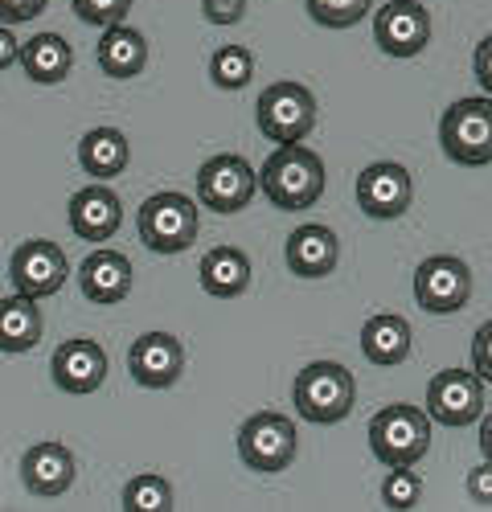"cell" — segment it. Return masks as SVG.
<instances>
[{"mask_svg":"<svg viewBox=\"0 0 492 512\" xmlns=\"http://www.w3.org/2000/svg\"><path fill=\"white\" fill-rule=\"evenodd\" d=\"M259 189L275 209H312L324 197V160L304 144H279L259 168Z\"/></svg>","mask_w":492,"mask_h":512,"instance_id":"1","label":"cell"},{"mask_svg":"<svg viewBox=\"0 0 492 512\" xmlns=\"http://www.w3.org/2000/svg\"><path fill=\"white\" fill-rule=\"evenodd\" d=\"M292 398H296L300 418H308L316 426H337L353 414L357 381L341 361H312V365L300 369Z\"/></svg>","mask_w":492,"mask_h":512,"instance_id":"2","label":"cell"},{"mask_svg":"<svg viewBox=\"0 0 492 512\" xmlns=\"http://www.w3.org/2000/svg\"><path fill=\"white\" fill-rule=\"evenodd\" d=\"M369 451L386 467H415L431 451V414L419 406H382L369 418Z\"/></svg>","mask_w":492,"mask_h":512,"instance_id":"3","label":"cell"},{"mask_svg":"<svg viewBox=\"0 0 492 512\" xmlns=\"http://www.w3.org/2000/svg\"><path fill=\"white\" fill-rule=\"evenodd\" d=\"M439 144L443 156L484 168L492 164V99H456L439 119Z\"/></svg>","mask_w":492,"mask_h":512,"instance_id":"4","label":"cell"},{"mask_svg":"<svg viewBox=\"0 0 492 512\" xmlns=\"http://www.w3.org/2000/svg\"><path fill=\"white\" fill-rule=\"evenodd\" d=\"M296 447H300V431L296 422L279 414V410H259L242 422L238 431V455L251 472H263V476H275V472H287L296 459Z\"/></svg>","mask_w":492,"mask_h":512,"instance_id":"5","label":"cell"},{"mask_svg":"<svg viewBox=\"0 0 492 512\" xmlns=\"http://www.w3.org/2000/svg\"><path fill=\"white\" fill-rule=\"evenodd\" d=\"M255 119H259V132L267 140L300 144L316 127V95L304 87V82H292V78L271 82L255 103Z\"/></svg>","mask_w":492,"mask_h":512,"instance_id":"6","label":"cell"},{"mask_svg":"<svg viewBox=\"0 0 492 512\" xmlns=\"http://www.w3.org/2000/svg\"><path fill=\"white\" fill-rule=\"evenodd\" d=\"M197 238V205L185 193H152L140 205V242L156 254H181Z\"/></svg>","mask_w":492,"mask_h":512,"instance_id":"7","label":"cell"},{"mask_svg":"<svg viewBox=\"0 0 492 512\" xmlns=\"http://www.w3.org/2000/svg\"><path fill=\"white\" fill-rule=\"evenodd\" d=\"M472 300V271L456 254H431L415 271V304L431 316H451Z\"/></svg>","mask_w":492,"mask_h":512,"instance_id":"8","label":"cell"},{"mask_svg":"<svg viewBox=\"0 0 492 512\" xmlns=\"http://www.w3.org/2000/svg\"><path fill=\"white\" fill-rule=\"evenodd\" d=\"M427 414L439 426H472L484 418V377L476 369H443L427 386Z\"/></svg>","mask_w":492,"mask_h":512,"instance_id":"9","label":"cell"},{"mask_svg":"<svg viewBox=\"0 0 492 512\" xmlns=\"http://www.w3.org/2000/svg\"><path fill=\"white\" fill-rule=\"evenodd\" d=\"M255 189H259V173L234 152H222V156L205 160L197 168V197H201L205 209H214V213L246 209L255 201Z\"/></svg>","mask_w":492,"mask_h":512,"instance_id":"10","label":"cell"},{"mask_svg":"<svg viewBox=\"0 0 492 512\" xmlns=\"http://www.w3.org/2000/svg\"><path fill=\"white\" fill-rule=\"evenodd\" d=\"M70 267H66V254L62 246L46 242V238H29L13 250L9 259V279L17 291L33 295V300H46V295H58L66 283Z\"/></svg>","mask_w":492,"mask_h":512,"instance_id":"11","label":"cell"},{"mask_svg":"<svg viewBox=\"0 0 492 512\" xmlns=\"http://www.w3.org/2000/svg\"><path fill=\"white\" fill-rule=\"evenodd\" d=\"M374 41L390 58H419L431 41V13L419 0H390L374 17Z\"/></svg>","mask_w":492,"mask_h":512,"instance_id":"12","label":"cell"},{"mask_svg":"<svg viewBox=\"0 0 492 512\" xmlns=\"http://www.w3.org/2000/svg\"><path fill=\"white\" fill-rule=\"evenodd\" d=\"M410 201H415V181H410V173L402 164H394V160L369 164L365 173L357 177V205L374 222L402 218V213L410 209Z\"/></svg>","mask_w":492,"mask_h":512,"instance_id":"13","label":"cell"},{"mask_svg":"<svg viewBox=\"0 0 492 512\" xmlns=\"http://www.w3.org/2000/svg\"><path fill=\"white\" fill-rule=\"evenodd\" d=\"M128 369L136 386L144 390H169L185 373V349L173 332H144L128 349Z\"/></svg>","mask_w":492,"mask_h":512,"instance_id":"14","label":"cell"},{"mask_svg":"<svg viewBox=\"0 0 492 512\" xmlns=\"http://www.w3.org/2000/svg\"><path fill=\"white\" fill-rule=\"evenodd\" d=\"M50 373H54V386L62 394H95L103 381H107V353L99 340H62L54 349V361H50Z\"/></svg>","mask_w":492,"mask_h":512,"instance_id":"15","label":"cell"},{"mask_svg":"<svg viewBox=\"0 0 492 512\" xmlns=\"http://www.w3.org/2000/svg\"><path fill=\"white\" fill-rule=\"evenodd\" d=\"M283 259H287V271L300 275V279H324L341 263V238L320 222L300 226V230H292V238H287Z\"/></svg>","mask_w":492,"mask_h":512,"instance_id":"16","label":"cell"},{"mask_svg":"<svg viewBox=\"0 0 492 512\" xmlns=\"http://www.w3.org/2000/svg\"><path fill=\"white\" fill-rule=\"evenodd\" d=\"M78 287H82V295H87L91 304H103V308L123 304V300H128V291H132V263H128V254L99 246L95 254L82 259Z\"/></svg>","mask_w":492,"mask_h":512,"instance_id":"17","label":"cell"},{"mask_svg":"<svg viewBox=\"0 0 492 512\" xmlns=\"http://www.w3.org/2000/svg\"><path fill=\"white\" fill-rule=\"evenodd\" d=\"M119 222H123V205H119V197L103 181L78 189L70 197V230L82 242H107V238H115Z\"/></svg>","mask_w":492,"mask_h":512,"instance_id":"18","label":"cell"},{"mask_svg":"<svg viewBox=\"0 0 492 512\" xmlns=\"http://www.w3.org/2000/svg\"><path fill=\"white\" fill-rule=\"evenodd\" d=\"M74 455L62 443H33L21 455V480L33 496H62L74 484Z\"/></svg>","mask_w":492,"mask_h":512,"instance_id":"19","label":"cell"},{"mask_svg":"<svg viewBox=\"0 0 492 512\" xmlns=\"http://www.w3.org/2000/svg\"><path fill=\"white\" fill-rule=\"evenodd\" d=\"M410 349H415V332H410V324L394 312H378L369 316L365 328H361V353L369 365L378 369H394L410 357Z\"/></svg>","mask_w":492,"mask_h":512,"instance_id":"20","label":"cell"},{"mask_svg":"<svg viewBox=\"0 0 492 512\" xmlns=\"http://www.w3.org/2000/svg\"><path fill=\"white\" fill-rule=\"evenodd\" d=\"M201 287L214 300H238L251 287V259L238 246H214L201 254Z\"/></svg>","mask_w":492,"mask_h":512,"instance_id":"21","label":"cell"},{"mask_svg":"<svg viewBox=\"0 0 492 512\" xmlns=\"http://www.w3.org/2000/svg\"><path fill=\"white\" fill-rule=\"evenodd\" d=\"M148 66V37L132 25H107L99 37V70L107 78H136Z\"/></svg>","mask_w":492,"mask_h":512,"instance_id":"22","label":"cell"},{"mask_svg":"<svg viewBox=\"0 0 492 512\" xmlns=\"http://www.w3.org/2000/svg\"><path fill=\"white\" fill-rule=\"evenodd\" d=\"M70 66H74V50L58 33H37L21 46V70H25L29 82H41V87H58V82H66Z\"/></svg>","mask_w":492,"mask_h":512,"instance_id":"23","label":"cell"},{"mask_svg":"<svg viewBox=\"0 0 492 512\" xmlns=\"http://www.w3.org/2000/svg\"><path fill=\"white\" fill-rule=\"evenodd\" d=\"M41 308L33 295L17 291L0 300V353H29L41 340Z\"/></svg>","mask_w":492,"mask_h":512,"instance_id":"24","label":"cell"},{"mask_svg":"<svg viewBox=\"0 0 492 512\" xmlns=\"http://www.w3.org/2000/svg\"><path fill=\"white\" fill-rule=\"evenodd\" d=\"M128 156H132V148H128V136H123L119 127H91L78 144V160L95 181L119 177L123 168H128Z\"/></svg>","mask_w":492,"mask_h":512,"instance_id":"25","label":"cell"},{"mask_svg":"<svg viewBox=\"0 0 492 512\" xmlns=\"http://www.w3.org/2000/svg\"><path fill=\"white\" fill-rule=\"evenodd\" d=\"M173 484L156 476V472H144V476H132L128 488H123V512H173Z\"/></svg>","mask_w":492,"mask_h":512,"instance_id":"26","label":"cell"},{"mask_svg":"<svg viewBox=\"0 0 492 512\" xmlns=\"http://www.w3.org/2000/svg\"><path fill=\"white\" fill-rule=\"evenodd\" d=\"M251 74H255V58H251V50H246V46H222V50H214V58H210L214 87L242 91L246 82H251Z\"/></svg>","mask_w":492,"mask_h":512,"instance_id":"27","label":"cell"},{"mask_svg":"<svg viewBox=\"0 0 492 512\" xmlns=\"http://www.w3.org/2000/svg\"><path fill=\"white\" fill-rule=\"evenodd\" d=\"M423 500V480L415 467H390V476L382 480V504L390 512H406Z\"/></svg>","mask_w":492,"mask_h":512,"instance_id":"28","label":"cell"},{"mask_svg":"<svg viewBox=\"0 0 492 512\" xmlns=\"http://www.w3.org/2000/svg\"><path fill=\"white\" fill-rule=\"evenodd\" d=\"M308 13L324 29H353L369 13V0H308Z\"/></svg>","mask_w":492,"mask_h":512,"instance_id":"29","label":"cell"},{"mask_svg":"<svg viewBox=\"0 0 492 512\" xmlns=\"http://www.w3.org/2000/svg\"><path fill=\"white\" fill-rule=\"evenodd\" d=\"M70 5H74V13H78L82 25L107 29V25H119L123 17H128L132 0H70Z\"/></svg>","mask_w":492,"mask_h":512,"instance_id":"30","label":"cell"},{"mask_svg":"<svg viewBox=\"0 0 492 512\" xmlns=\"http://www.w3.org/2000/svg\"><path fill=\"white\" fill-rule=\"evenodd\" d=\"M50 0H0V25H25L46 13Z\"/></svg>","mask_w":492,"mask_h":512,"instance_id":"31","label":"cell"},{"mask_svg":"<svg viewBox=\"0 0 492 512\" xmlns=\"http://www.w3.org/2000/svg\"><path fill=\"white\" fill-rule=\"evenodd\" d=\"M472 365L484 381H492V320L480 324L476 336H472Z\"/></svg>","mask_w":492,"mask_h":512,"instance_id":"32","label":"cell"},{"mask_svg":"<svg viewBox=\"0 0 492 512\" xmlns=\"http://www.w3.org/2000/svg\"><path fill=\"white\" fill-rule=\"evenodd\" d=\"M201 13L210 25H234L246 13V0H201Z\"/></svg>","mask_w":492,"mask_h":512,"instance_id":"33","label":"cell"},{"mask_svg":"<svg viewBox=\"0 0 492 512\" xmlns=\"http://www.w3.org/2000/svg\"><path fill=\"white\" fill-rule=\"evenodd\" d=\"M468 496L476 504H492V459H484L480 467L468 472Z\"/></svg>","mask_w":492,"mask_h":512,"instance_id":"34","label":"cell"},{"mask_svg":"<svg viewBox=\"0 0 492 512\" xmlns=\"http://www.w3.org/2000/svg\"><path fill=\"white\" fill-rule=\"evenodd\" d=\"M472 70H476V82L492 95V33L476 46V54H472Z\"/></svg>","mask_w":492,"mask_h":512,"instance_id":"35","label":"cell"},{"mask_svg":"<svg viewBox=\"0 0 492 512\" xmlns=\"http://www.w3.org/2000/svg\"><path fill=\"white\" fill-rule=\"evenodd\" d=\"M13 62H21V41L13 37L9 25H0V70H9Z\"/></svg>","mask_w":492,"mask_h":512,"instance_id":"36","label":"cell"},{"mask_svg":"<svg viewBox=\"0 0 492 512\" xmlns=\"http://www.w3.org/2000/svg\"><path fill=\"white\" fill-rule=\"evenodd\" d=\"M480 455L492 459V414L480 418Z\"/></svg>","mask_w":492,"mask_h":512,"instance_id":"37","label":"cell"}]
</instances>
